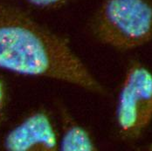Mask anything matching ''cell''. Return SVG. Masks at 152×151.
Returning a JSON list of instances; mask_svg holds the SVG:
<instances>
[{
    "instance_id": "obj_1",
    "label": "cell",
    "mask_w": 152,
    "mask_h": 151,
    "mask_svg": "<svg viewBox=\"0 0 152 151\" xmlns=\"http://www.w3.org/2000/svg\"><path fill=\"white\" fill-rule=\"evenodd\" d=\"M0 69L104 93L68 42L11 4H0Z\"/></svg>"
},
{
    "instance_id": "obj_2",
    "label": "cell",
    "mask_w": 152,
    "mask_h": 151,
    "mask_svg": "<svg viewBox=\"0 0 152 151\" xmlns=\"http://www.w3.org/2000/svg\"><path fill=\"white\" fill-rule=\"evenodd\" d=\"M100 42L129 51L152 39V3L150 0H102L94 22Z\"/></svg>"
},
{
    "instance_id": "obj_3",
    "label": "cell",
    "mask_w": 152,
    "mask_h": 151,
    "mask_svg": "<svg viewBox=\"0 0 152 151\" xmlns=\"http://www.w3.org/2000/svg\"><path fill=\"white\" fill-rule=\"evenodd\" d=\"M116 121L120 134L137 139L152 121V73L140 63L126 72L119 93Z\"/></svg>"
},
{
    "instance_id": "obj_4",
    "label": "cell",
    "mask_w": 152,
    "mask_h": 151,
    "mask_svg": "<svg viewBox=\"0 0 152 151\" xmlns=\"http://www.w3.org/2000/svg\"><path fill=\"white\" fill-rule=\"evenodd\" d=\"M3 147L8 151H54L59 149V139L48 114L39 110L9 131Z\"/></svg>"
},
{
    "instance_id": "obj_5",
    "label": "cell",
    "mask_w": 152,
    "mask_h": 151,
    "mask_svg": "<svg viewBox=\"0 0 152 151\" xmlns=\"http://www.w3.org/2000/svg\"><path fill=\"white\" fill-rule=\"evenodd\" d=\"M61 115L63 132L59 141V150L62 151L95 150L96 146L89 133L72 120L65 111H61Z\"/></svg>"
},
{
    "instance_id": "obj_6",
    "label": "cell",
    "mask_w": 152,
    "mask_h": 151,
    "mask_svg": "<svg viewBox=\"0 0 152 151\" xmlns=\"http://www.w3.org/2000/svg\"><path fill=\"white\" fill-rule=\"evenodd\" d=\"M74 0H26L32 6L39 9H53L58 8Z\"/></svg>"
},
{
    "instance_id": "obj_7",
    "label": "cell",
    "mask_w": 152,
    "mask_h": 151,
    "mask_svg": "<svg viewBox=\"0 0 152 151\" xmlns=\"http://www.w3.org/2000/svg\"><path fill=\"white\" fill-rule=\"evenodd\" d=\"M4 102H5V89H4V83L0 80V116L4 110Z\"/></svg>"
}]
</instances>
